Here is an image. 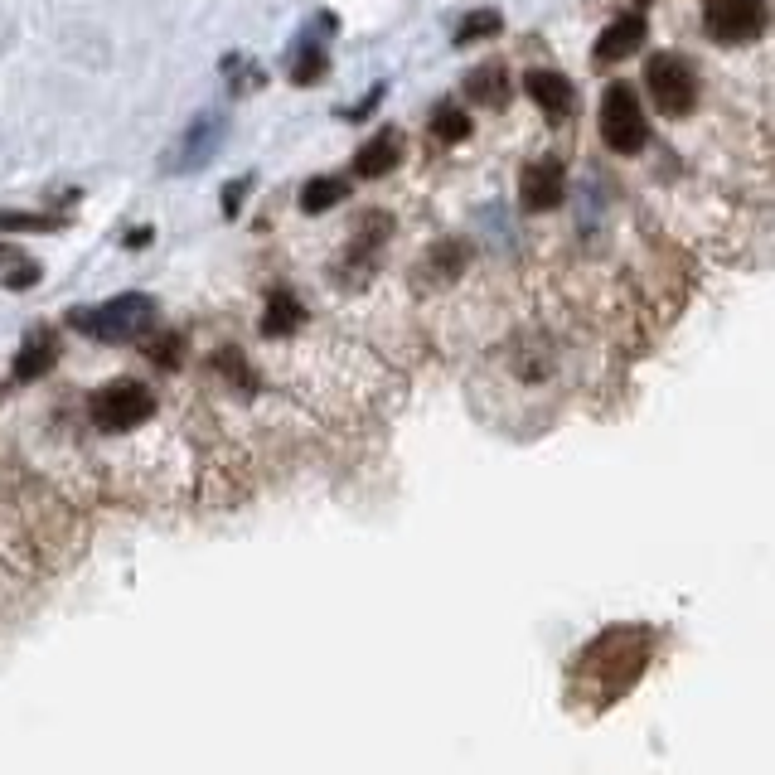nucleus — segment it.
Returning a JSON list of instances; mask_svg holds the SVG:
<instances>
[{
  "instance_id": "f03ea898",
  "label": "nucleus",
  "mask_w": 775,
  "mask_h": 775,
  "mask_svg": "<svg viewBox=\"0 0 775 775\" xmlns=\"http://www.w3.org/2000/svg\"><path fill=\"white\" fill-rule=\"evenodd\" d=\"M68 325L97 344H131L155 325V301L141 291H126V296H112L93 310H68Z\"/></svg>"
},
{
  "instance_id": "4468645a",
  "label": "nucleus",
  "mask_w": 775,
  "mask_h": 775,
  "mask_svg": "<svg viewBox=\"0 0 775 775\" xmlns=\"http://www.w3.org/2000/svg\"><path fill=\"white\" fill-rule=\"evenodd\" d=\"M470 112H465L461 102H451V97H441V102H436L432 107V126H427V131H432V141L436 146H461L465 136H470Z\"/></svg>"
},
{
  "instance_id": "39448f33",
  "label": "nucleus",
  "mask_w": 775,
  "mask_h": 775,
  "mask_svg": "<svg viewBox=\"0 0 775 775\" xmlns=\"http://www.w3.org/2000/svg\"><path fill=\"white\" fill-rule=\"evenodd\" d=\"M155 412V393L146 383H136V378H117V383H107V388H97L93 398H88V417H93L97 432H136L141 422H151Z\"/></svg>"
},
{
  "instance_id": "9d476101",
  "label": "nucleus",
  "mask_w": 775,
  "mask_h": 775,
  "mask_svg": "<svg viewBox=\"0 0 775 775\" xmlns=\"http://www.w3.org/2000/svg\"><path fill=\"white\" fill-rule=\"evenodd\" d=\"M645 34H650L645 10L616 15L606 30L596 34V63H620V59H630V54H640V49H645Z\"/></svg>"
},
{
  "instance_id": "4be33fe9",
  "label": "nucleus",
  "mask_w": 775,
  "mask_h": 775,
  "mask_svg": "<svg viewBox=\"0 0 775 775\" xmlns=\"http://www.w3.org/2000/svg\"><path fill=\"white\" fill-rule=\"evenodd\" d=\"M248 189H252V175H243V180H228V185H223V218H238L243 199H248Z\"/></svg>"
},
{
  "instance_id": "393cba45",
  "label": "nucleus",
  "mask_w": 775,
  "mask_h": 775,
  "mask_svg": "<svg viewBox=\"0 0 775 775\" xmlns=\"http://www.w3.org/2000/svg\"><path fill=\"white\" fill-rule=\"evenodd\" d=\"M151 238H155V228H151V223H141V228H131V233H126V248L141 252L146 243H151Z\"/></svg>"
},
{
  "instance_id": "f257e3e1",
  "label": "nucleus",
  "mask_w": 775,
  "mask_h": 775,
  "mask_svg": "<svg viewBox=\"0 0 775 775\" xmlns=\"http://www.w3.org/2000/svg\"><path fill=\"white\" fill-rule=\"evenodd\" d=\"M650 640L654 635L645 625H611L587 640V650L572 664V688H591V713L611 708L625 688H635V679L650 669Z\"/></svg>"
},
{
  "instance_id": "412c9836",
  "label": "nucleus",
  "mask_w": 775,
  "mask_h": 775,
  "mask_svg": "<svg viewBox=\"0 0 775 775\" xmlns=\"http://www.w3.org/2000/svg\"><path fill=\"white\" fill-rule=\"evenodd\" d=\"M146 354H151V364L160 369H175L180 364V335H160V340L146 344Z\"/></svg>"
},
{
  "instance_id": "1a4fd4ad",
  "label": "nucleus",
  "mask_w": 775,
  "mask_h": 775,
  "mask_svg": "<svg viewBox=\"0 0 775 775\" xmlns=\"http://www.w3.org/2000/svg\"><path fill=\"white\" fill-rule=\"evenodd\" d=\"M524 93L538 102V112L548 122H567L577 112V88H572V78L558 73V68H533V73H524Z\"/></svg>"
},
{
  "instance_id": "2eb2a0df",
  "label": "nucleus",
  "mask_w": 775,
  "mask_h": 775,
  "mask_svg": "<svg viewBox=\"0 0 775 775\" xmlns=\"http://www.w3.org/2000/svg\"><path fill=\"white\" fill-rule=\"evenodd\" d=\"M54 359H59V340L49 330H34L30 340H25V349H20V359H15V378L30 383V378L54 369Z\"/></svg>"
},
{
  "instance_id": "9b49d317",
  "label": "nucleus",
  "mask_w": 775,
  "mask_h": 775,
  "mask_svg": "<svg viewBox=\"0 0 775 775\" xmlns=\"http://www.w3.org/2000/svg\"><path fill=\"white\" fill-rule=\"evenodd\" d=\"M465 97H470L475 107H485V112H504V107H509V97H514V83H509V68H504V59L475 63V68L465 73Z\"/></svg>"
},
{
  "instance_id": "aec40b11",
  "label": "nucleus",
  "mask_w": 775,
  "mask_h": 775,
  "mask_svg": "<svg viewBox=\"0 0 775 775\" xmlns=\"http://www.w3.org/2000/svg\"><path fill=\"white\" fill-rule=\"evenodd\" d=\"M63 228V218L49 214H0V233H54Z\"/></svg>"
},
{
  "instance_id": "0eeeda50",
  "label": "nucleus",
  "mask_w": 775,
  "mask_h": 775,
  "mask_svg": "<svg viewBox=\"0 0 775 775\" xmlns=\"http://www.w3.org/2000/svg\"><path fill=\"white\" fill-rule=\"evenodd\" d=\"M567 199V170L562 160H528L519 170V204L528 214H548Z\"/></svg>"
},
{
  "instance_id": "f3484780",
  "label": "nucleus",
  "mask_w": 775,
  "mask_h": 775,
  "mask_svg": "<svg viewBox=\"0 0 775 775\" xmlns=\"http://www.w3.org/2000/svg\"><path fill=\"white\" fill-rule=\"evenodd\" d=\"M349 175H315V180H306L301 185V209L306 214H325V209H335V204H344L349 199Z\"/></svg>"
},
{
  "instance_id": "dca6fc26",
  "label": "nucleus",
  "mask_w": 775,
  "mask_h": 775,
  "mask_svg": "<svg viewBox=\"0 0 775 775\" xmlns=\"http://www.w3.org/2000/svg\"><path fill=\"white\" fill-rule=\"evenodd\" d=\"M465 267H470V248H465L461 238H441V243L427 252V281H436V286L456 281Z\"/></svg>"
},
{
  "instance_id": "20e7f679",
  "label": "nucleus",
  "mask_w": 775,
  "mask_h": 775,
  "mask_svg": "<svg viewBox=\"0 0 775 775\" xmlns=\"http://www.w3.org/2000/svg\"><path fill=\"white\" fill-rule=\"evenodd\" d=\"M645 88H650V102L664 112V117H688L703 97V83H698V68L688 54H654L645 63Z\"/></svg>"
},
{
  "instance_id": "6e6552de",
  "label": "nucleus",
  "mask_w": 775,
  "mask_h": 775,
  "mask_svg": "<svg viewBox=\"0 0 775 775\" xmlns=\"http://www.w3.org/2000/svg\"><path fill=\"white\" fill-rule=\"evenodd\" d=\"M223 136H228V126L218 112H204V117H194L185 126V136H180V146L170 151V170L175 175H185V170H199V165H209L223 146Z\"/></svg>"
},
{
  "instance_id": "423d86ee",
  "label": "nucleus",
  "mask_w": 775,
  "mask_h": 775,
  "mask_svg": "<svg viewBox=\"0 0 775 775\" xmlns=\"http://www.w3.org/2000/svg\"><path fill=\"white\" fill-rule=\"evenodd\" d=\"M766 25H771L766 0H708L703 5V34L713 44H722V49H737V44L761 39Z\"/></svg>"
},
{
  "instance_id": "f8f14e48",
  "label": "nucleus",
  "mask_w": 775,
  "mask_h": 775,
  "mask_svg": "<svg viewBox=\"0 0 775 775\" xmlns=\"http://www.w3.org/2000/svg\"><path fill=\"white\" fill-rule=\"evenodd\" d=\"M398 160H403V131L398 126H378L369 141L354 151V175L359 180H383Z\"/></svg>"
},
{
  "instance_id": "ddd939ff",
  "label": "nucleus",
  "mask_w": 775,
  "mask_h": 775,
  "mask_svg": "<svg viewBox=\"0 0 775 775\" xmlns=\"http://www.w3.org/2000/svg\"><path fill=\"white\" fill-rule=\"evenodd\" d=\"M301 320H306V306L296 301V291H291V286H277V291L267 296V315H262V335H267V340H281V335L301 330Z\"/></svg>"
},
{
  "instance_id": "a878e982",
  "label": "nucleus",
  "mask_w": 775,
  "mask_h": 775,
  "mask_svg": "<svg viewBox=\"0 0 775 775\" xmlns=\"http://www.w3.org/2000/svg\"><path fill=\"white\" fill-rule=\"evenodd\" d=\"M15 257H20V252L10 248V243H0V262H15Z\"/></svg>"
},
{
  "instance_id": "a211bd4d",
  "label": "nucleus",
  "mask_w": 775,
  "mask_h": 775,
  "mask_svg": "<svg viewBox=\"0 0 775 775\" xmlns=\"http://www.w3.org/2000/svg\"><path fill=\"white\" fill-rule=\"evenodd\" d=\"M325 68H330V54H325V44H315V39H301V44H296V54H291V83H296V88H310L315 78H325Z\"/></svg>"
},
{
  "instance_id": "7ed1b4c3",
  "label": "nucleus",
  "mask_w": 775,
  "mask_h": 775,
  "mask_svg": "<svg viewBox=\"0 0 775 775\" xmlns=\"http://www.w3.org/2000/svg\"><path fill=\"white\" fill-rule=\"evenodd\" d=\"M596 126H601V141L606 151L616 155H640L645 141H650V122H645V107H640V93L630 83H606L601 93V112H596Z\"/></svg>"
},
{
  "instance_id": "b1692460",
  "label": "nucleus",
  "mask_w": 775,
  "mask_h": 775,
  "mask_svg": "<svg viewBox=\"0 0 775 775\" xmlns=\"http://www.w3.org/2000/svg\"><path fill=\"white\" fill-rule=\"evenodd\" d=\"M34 281H39V267H30V262H25V267H15V272H10V281H5V286H10V291H30Z\"/></svg>"
},
{
  "instance_id": "6ab92c4d",
  "label": "nucleus",
  "mask_w": 775,
  "mask_h": 775,
  "mask_svg": "<svg viewBox=\"0 0 775 775\" xmlns=\"http://www.w3.org/2000/svg\"><path fill=\"white\" fill-rule=\"evenodd\" d=\"M499 30H504V15L499 10H470L461 25H456V49L475 44V39H495Z\"/></svg>"
},
{
  "instance_id": "5701e85b",
  "label": "nucleus",
  "mask_w": 775,
  "mask_h": 775,
  "mask_svg": "<svg viewBox=\"0 0 775 775\" xmlns=\"http://www.w3.org/2000/svg\"><path fill=\"white\" fill-rule=\"evenodd\" d=\"M383 93H388V83H373V93L364 97V102H359V107H349V122H364V117H369L373 107H378V102H383Z\"/></svg>"
}]
</instances>
